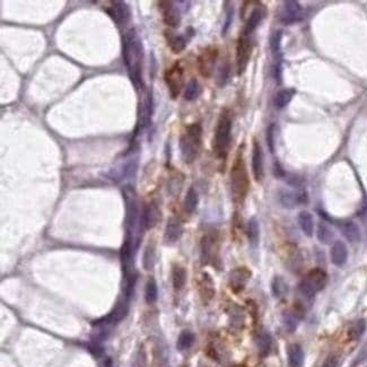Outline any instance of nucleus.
<instances>
[{
    "mask_svg": "<svg viewBox=\"0 0 367 367\" xmlns=\"http://www.w3.org/2000/svg\"><path fill=\"white\" fill-rule=\"evenodd\" d=\"M122 56L135 88L137 90H143L145 88L143 80L144 47L143 41L135 29L128 30L123 35Z\"/></svg>",
    "mask_w": 367,
    "mask_h": 367,
    "instance_id": "f257e3e1",
    "label": "nucleus"
},
{
    "mask_svg": "<svg viewBox=\"0 0 367 367\" xmlns=\"http://www.w3.org/2000/svg\"><path fill=\"white\" fill-rule=\"evenodd\" d=\"M233 116L228 109H224L218 118L213 139V150L219 159L227 157L232 140Z\"/></svg>",
    "mask_w": 367,
    "mask_h": 367,
    "instance_id": "f03ea898",
    "label": "nucleus"
},
{
    "mask_svg": "<svg viewBox=\"0 0 367 367\" xmlns=\"http://www.w3.org/2000/svg\"><path fill=\"white\" fill-rule=\"evenodd\" d=\"M203 146V127L200 123H192L188 126L180 137L181 158L186 164H192L198 158Z\"/></svg>",
    "mask_w": 367,
    "mask_h": 367,
    "instance_id": "7ed1b4c3",
    "label": "nucleus"
},
{
    "mask_svg": "<svg viewBox=\"0 0 367 367\" xmlns=\"http://www.w3.org/2000/svg\"><path fill=\"white\" fill-rule=\"evenodd\" d=\"M231 190L233 198L236 203H242L246 198L250 190V178L241 147L237 151L231 169Z\"/></svg>",
    "mask_w": 367,
    "mask_h": 367,
    "instance_id": "20e7f679",
    "label": "nucleus"
},
{
    "mask_svg": "<svg viewBox=\"0 0 367 367\" xmlns=\"http://www.w3.org/2000/svg\"><path fill=\"white\" fill-rule=\"evenodd\" d=\"M328 283V274L320 268L312 269L306 277L301 282L300 292L306 298H313L316 293L323 290Z\"/></svg>",
    "mask_w": 367,
    "mask_h": 367,
    "instance_id": "39448f33",
    "label": "nucleus"
},
{
    "mask_svg": "<svg viewBox=\"0 0 367 367\" xmlns=\"http://www.w3.org/2000/svg\"><path fill=\"white\" fill-rule=\"evenodd\" d=\"M164 80L171 98L173 100L177 99L183 88V85H185V70H183L180 62H175L165 71Z\"/></svg>",
    "mask_w": 367,
    "mask_h": 367,
    "instance_id": "423d86ee",
    "label": "nucleus"
},
{
    "mask_svg": "<svg viewBox=\"0 0 367 367\" xmlns=\"http://www.w3.org/2000/svg\"><path fill=\"white\" fill-rule=\"evenodd\" d=\"M123 198H125L126 203V234L132 235L131 231L135 228L139 217L138 203H137V197L134 189H131L130 187H126L123 190Z\"/></svg>",
    "mask_w": 367,
    "mask_h": 367,
    "instance_id": "0eeeda50",
    "label": "nucleus"
},
{
    "mask_svg": "<svg viewBox=\"0 0 367 367\" xmlns=\"http://www.w3.org/2000/svg\"><path fill=\"white\" fill-rule=\"evenodd\" d=\"M252 50H253V44L251 42L250 36L241 34L236 44V71L238 76L243 75L249 66Z\"/></svg>",
    "mask_w": 367,
    "mask_h": 367,
    "instance_id": "6e6552de",
    "label": "nucleus"
},
{
    "mask_svg": "<svg viewBox=\"0 0 367 367\" xmlns=\"http://www.w3.org/2000/svg\"><path fill=\"white\" fill-rule=\"evenodd\" d=\"M218 53V49L216 47H207L199 54L197 65H198V70L201 76L205 78L213 76L215 68H216Z\"/></svg>",
    "mask_w": 367,
    "mask_h": 367,
    "instance_id": "1a4fd4ad",
    "label": "nucleus"
},
{
    "mask_svg": "<svg viewBox=\"0 0 367 367\" xmlns=\"http://www.w3.org/2000/svg\"><path fill=\"white\" fill-rule=\"evenodd\" d=\"M107 13L118 26H126L131 18L130 7L125 2H112Z\"/></svg>",
    "mask_w": 367,
    "mask_h": 367,
    "instance_id": "9d476101",
    "label": "nucleus"
},
{
    "mask_svg": "<svg viewBox=\"0 0 367 367\" xmlns=\"http://www.w3.org/2000/svg\"><path fill=\"white\" fill-rule=\"evenodd\" d=\"M173 2H159L158 8L163 15V21L167 26L176 29L181 23L180 7L175 6Z\"/></svg>",
    "mask_w": 367,
    "mask_h": 367,
    "instance_id": "9b49d317",
    "label": "nucleus"
},
{
    "mask_svg": "<svg viewBox=\"0 0 367 367\" xmlns=\"http://www.w3.org/2000/svg\"><path fill=\"white\" fill-rule=\"evenodd\" d=\"M279 201L285 208L293 209L307 203V194L304 191L282 190L279 194Z\"/></svg>",
    "mask_w": 367,
    "mask_h": 367,
    "instance_id": "f8f14e48",
    "label": "nucleus"
},
{
    "mask_svg": "<svg viewBox=\"0 0 367 367\" xmlns=\"http://www.w3.org/2000/svg\"><path fill=\"white\" fill-rule=\"evenodd\" d=\"M265 14H267V9L263 6V5H259L256 6L253 11L251 12V14L247 17L246 23L244 27H243V31L241 34H244L247 36H251V34L254 33V31L258 29L259 25L261 24V22L263 21V18L265 17Z\"/></svg>",
    "mask_w": 367,
    "mask_h": 367,
    "instance_id": "ddd939ff",
    "label": "nucleus"
},
{
    "mask_svg": "<svg viewBox=\"0 0 367 367\" xmlns=\"http://www.w3.org/2000/svg\"><path fill=\"white\" fill-rule=\"evenodd\" d=\"M303 17V9L301 4L295 0H288L284 3V8L281 15V21L285 24H292L301 21Z\"/></svg>",
    "mask_w": 367,
    "mask_h": 367,
    "instance_id": "4468645a",
    "label": "nucleus"
},
{
    "mask_svg": "<svg viewBox=\"0 0 367 367\" xmlns=\"http://www.w3.org/2000/svg\"><path fill=\"white\" fill-rule=\"evenodd\" d=\"M252 172H253L254 180L261 182L264 175V164H263V151L258 140L253 141V148H252Z\"/></svg>",
    "mask_w": 367,
    "mask_h": 367,
    "instance_id": "2eb2a0df",
    "label": "nucleus"
},
{
    "mask_svg": "<svg viewBox=\"0 0 367 367\" xmlns=\"http://www.w3.org/2000/svg\"><path fill=\"white\" fill-rule=\"evenodd\" d=\"M201 261L203 263L207 264L215 260L218 251L217 240L212 234H207L201 240Z\"/></svg>",
    "mask_w": 367,
    "mask_h": 367,
    "instance_id": "dca6fc26",
    "label": "nucleus"
},
{
    "mask_svg": "<svg viewBox=\"0 0 367 367\" xmlns=\"http://www.w3.org/2000/svg\"><path fill=\"white\" fill-rule=\"evenodd\" d=\"M250 278L251 271L249 269L244 267L236 268L229 273V286H231L233 292H242L245 288L247 282L250 281Z\"/></svg>",
    "mask_w": 367,
    "mask_h": 367,
    "instance_id": "f3484780",
    "label": "nucleus"
},
{
    "mask_svg": "<svg viewBox=\"0 0 367 367\" xmlns=\"http://www.w3.org/2000/svg\"><path fill=\"white\" fill-rule=\"evenodd\" d=\"M160 219V210L157 204L155 201L147 204L144 208L143 215H141V220L146 229L154 228L158 224Z\"/></svg>",
    "mask_w": 367,
    "mask_h": 367,
    "instance_id": "a211bd4d",
    "label": "nucleus"
},
{
    "mask_svg": "<svg viewBox=\"0 0 367 367\" xmlns=\"http://www.w3.org/2000/svg\"><path fill=\"white\" fill-rule=\"evenodd\" d=\"M183 233V225L176 217H171L167 220L164 232V240L166 243H175L180 240Z\"/></svg>",
    "mask_w": 367,
    "mask_h": 367,
    "instance_id": "6ab92c4d",
    "label": "nucleus"
},
{
    "mask_svg": "<svg viewBox=\"0 0 367 367\" xmlns=\"http://www.w3.org/2000/svg\"><path fill=\"white\" fill-rule=\"evenodd\" d=\"M330 256H331V261L334 265L342 267L348 259V249L345 243L342 241L334 242L331 247V252H330Z\"/></svg>",
    "mask_w": 367,
    "mask_h": 367,
    "instance_id": "aec40b11",
    "label": "nucleus"
},
{
    "mask_svg": "<svg viewBox=\"0 0 367 367\" xmlns=\"http://www.w3.org/2000/svg\"><path fill=\"white\" fill-rule=\"evenodd\" d=\"M165 38H166L167 44L173 53H181L186 49L188 40L183 35L175 34L172 31H165Z\"/></svg>",
    "mask_w": 367,
    "mask_h": 367,
    "instance_id": "412c9836",
    "label": "nucleus"
},
{
    "mask_svg": "<svg viewBox=\"0 0 367 367\" xmlns=\"http://www.w3.org/2000/svg\"><path fill=\"white\" fill-rule=\"evenodd\" d=\"M340 229L348 241L350 243H358L361 238L360 229L358 225L354 222H345L340 225Z\"/></svg>",
    "mask_w": 367,
    "mask_h": 367,
    "instance_id": "4be33fe9",
    "label": "nucleus"
},
{
    "mask_svg": "<svg viewBox=\"0 0 367 367\" xmlns=\"http://www.w3.org/2000/svg\"><path fill=\"white\" fill-rule=\"evenodd\" d=\"M127 313H128V301L122 300L118 303L117 306L114 307V310L104 319V321L107 323L116 324L125 319Z\"/></svg>",
    "mask_w": 367,
    "mask_h": 367,
    "instance_id": "5701e85b",
    "label": "nucleus"
},
{
    "mask_svg": "<svg viewBox=\"0 0 367 367\" xmlns=\"http://www.w3.org/2000/svg\"><path fill=\"white\" fill-rule=\"evenodd\" d=\"M140 109H141L140 127L144 129L147 126H149V123L151 121V112H153V102H151V96L149 95V93H146L145 99L143 102H141Z\"/></svg>",
    "mask_w": 367,
    "mask_h": 367,
    "instance_id": "b1692460",
    "label": "nucleus"
},
{
    "mask_svg": "<svg viewBox=\"0 0 367 367\" xmlns=\"http://www.w3.org/2000/svg\"><path fill=\"white\" fill-rule=\"evenodd\" d=\"M297 220H298V224H300L303 233H304L306 236L311 237L312 235H313L314 222H313V217H312V215L309 212H306V210H304V212H301L300 214H298Z\"/></svg>",
    "mask_w": 367,
    "mask_h": 367,
    "instance_id": "393cba45",
    "label": "nucleus"
},
{
    "mask_svg": "<svg viewBox=\"0 0 367 367\" xmlns=\"http://www.w3.org/2000/svg\"><path fill=\"white\" fill-rule=\"evenodd\" d=\"M288 359L292 367H303L304 364V351L300 345H292L288 348Z\"/></svg>",
    "mask_w": 367,
    "mask_h": 367,
    "instance_id": "a878e982",
    "label": "nucleus"
},
{
    "mask_svg": "<svg viewBox=\"0 0 367 367\" xmlns=\"http://www.w3.org/2000/svg\"><path fill=\"white\" fill-rule=\"evenodd\" d=\"M294 94H295V90L293 88H285L279 90L276 96H274V107L279 110L286 108L293 100Z\"/></svg>",
    "mask_w": 367,
    "mask_h": 367,
    "instance_id": "bb28decb",
    "label": "nucleus"
},
{
    "mask_svg": "<svg viewBox=\"0 0 367 367\" xmlns=\"http://www.w3.org/2000/svg\"><path fill=\"white\" fill-rule=\"evenodd\" d=\"M155 259H156V244L154 241H150L146 246L143 256V265L145 270L149 271V270L153 269L155 264Z\"/></svg>",
    "mask_w": 367,
    "mask_h": 367,
    "instance_id": "cd10ccee",
    "label": "nucleus"
},
{
    "mask_svg": "<svg viewBox=\"0 0 367 367\" xmlns=\"http://www.w3.org/2000/svg\"><path fill=\"white\" fill-rule=\"evenodd\" d=\"M172 283L175 291H181L187 283V271L185 268L176 265L172 272Z\"/></svg>",
    "mask_w": 367,
    "mask_h": 367,
    "instance_id": "c85d7f7f",
    "label": "nucleus"
},
{
    "mask_svg": "<svg viewBox=\"0 0 367 367\" xmlns=\"http://www.w3.org/2000/svg\"><path fill=\"white\" fill-rule=\"evenodd\" d=\"M271 288L273 295L278 298H284L287 296L288 292H290V288H288L287 283L283 277H274L271 283Z\"/></svg>",
    "mask_w": 367,
    "mask_h": 367,
    "instance_id": "c756f323",
    "label": "nucleus"
},
{
    "mask_svg": "<svg viewBox=\"0 0 367 367\" xmlns=\"http://www.w3.org/2000/svg\"><path fill=\"white\" fill-rule=\"evenodd\" d=\"M201 93V87L199 85L198 80L196 78H192L190 81L188 82L185 89V100L192 102V101H196L199 98Z\"/></svg>",
    "mask_w": 367,
    "mask_h": 367,
    "instance_id": "7c9ffc66",
    "label": "nucleus"
},
{
    "mask_svg": "<svg viewBox=\"0 0 367 367\" xmlns=\"http://www.w3.org/2000/svg\"><path fill=\"white\" fill-rule=\"evenodd\" d=\"M246 234L247 237H249L250 243L253 246H255L258 244L259 242V236H260V228H259V223L256 218H251L247 223V227H246Z\"/></svg>",
    "mask_w": 367,
    "mask_h": 367,
    "instance_id": "2f4dec72",
    "label": "nucleus"
},
{
    "mask_svg": "<svg viewBox=\"0 0 367 367\" xmlns=\"http://www.w3.org/2000/svg\"><path fill=\"white\" fill-rule=\"evenodd\" d=\"M198 206V194L194 187H191L187 192L185 198V210L187 214H194Z\"/></svg>",
    "mask_w": 367,
    "mask_h": 367,
    "instance_id": "473e14b6",
    "label": "nucleus"
},
{
    "mask_svg": "<svg viewBox=\"0 0 367 367\" xmlns=\"http://www.w3.org/2000/svg\"><path fill=\"white\" fill-rule=\"evenodd\" d=\"M365 330H366L365 320L363 319L357 320L350 325L349 330H348V338H349L350 340H357V339H359L363 336Z\"/></svg>",
    "mask_w": 367,
    "mask_h": 367,
    "instance_id": "72a5a7b5",
    "label": "nucleus"
},
{
    "mask_svg": "<svg viewBox=\"0 0 367 367\" xmlns=\"http://www.w3.org/2000/svg\"><path fill=\"white\" fill-rule=\"evenodd\" d=\"M194 342H195V334L191 331L186 330V331H182L180 333V336H178L176 347L178 350L183 351L189 349V348L194 345Z\"/></svg>",
    "mask_w": 367,
    "mask_h": 367,
    "instance_id": "f704fd0d",
    "label": "nucleus"
},
{
    "mask_svg": "<svg viewBox=\"0 0 367 367\" xmlns=\"http://www.w3.org/2000/svg\"><path fill=\"white\" fill-rule=\"evenodd\" d=\"M316 236H318V240L323 243V244H329L333 240V232L331 231L327 224L320 223L318 226V231H316Z\"/></svg>",
    "mask_w": 367,
    "mask_h": 367,
    "instance_id": "c9c22d12",
    "label": "nucleus"
},
{
    "mask_svg": "<svg viewBox=\"0 0 367 367\" xmlns=\"http://www.w3.org/2000/svg\"><path fill=\"white\" fill-rule=\"evenodd\" d=\"M157 297H158L157 284H156L155 279L150 278L146 284V291H145L146 302L148 303V304H154V303L157 301Z\"/></svg>",
    "mask_w": 367,
    "mask_h": 367,
    "instance_id": "e433bc0d",
    "label": "nucleus"
},
{
    "mask_svg": "<svg viewBox=\"0 0 367 367\" xmlns=\"http://www.w3.org/2000/svg\"><path fill=\"white\" fill-rule=\"evenodd\" d=\"M200 291H201V295H203L204 298H208V300H212L214 294H215V290H214V284L212 282V278H210L208 274H204L203 281H201V285H200Z\"/></svg>",
    "mask_w": 367,
    "mask_h": 367,
    "instance_id": "4c0bfd02",
    "label": "nucleus"
},
{
    "mask_svg": "<svg viewBox=\"0 0 367 367\" xmlns=\"http://www.w3.org/2000/svg\"><path fill=\"white\" fill-rule=\"evenodd\" d=\"M258 346L261 354L265 356L269 354L270 348H271V338H270L267 332H261L258 337Z\"/></svg>",
    "mask_w": 367,
    "mask_h": 367,
    "instance_id": "58836bf2",
    "label": "nucleus"
},
{
    "mask_svg": "<svg viewBox=\"0 0 367 367\" xmlns=\"http://www.w3.org/2000/svg\"><path fill=\"white\" fill-rule=\"evenodd\" d=\"M229 73H231V66H229V63L226 61V62H224L219 68V71L217 75V85L218 86L222 87L226 84L228 78H229Z\"/></svg>",
    "mask_w": 367,
    "mask_h": 367,
    "instance_id": "ea45409f",
    "label": "nucleus"
},
{
    "mask_svg": "<svg viewBox=\"0 0 367 367\" xmlns=\"http://www.w3.org/2000/svg\"><path fill=\"white\" fill-rule=\"evenodd\" d=\"M282 39H283L282 31H276L271 35V38H270V48H271V51L274 56H279V52H281Z\"/></svg>",
    "mask_w": 367,
    "mask_h": 367,
    "instance_id": "a19ab883",
    "label": "nucleus"
},
{
    "mask_svg": "<svg viewBox=\"0 0 367 367\" xmlns=\"http://www.w3.org/2000/svg\"><path fill=\"white\" fill-rule=\"evenodd\" d=\"M132 367H147V356L144 348H140V350L137 352Z\"/></svg>",
    "mask_w": 367,
    "mask_h": 367,
    "instance_id": "79ce46f5",
    "label": "nucleus"
},
{
    "mask_svg": "<svg viewBox=\"0 0 367 367\" xmlns=\"http://www.w3.org/2000/svg\"><path fill=\"white\" fill-rule=\"evenodd\" d=\"M284 323H285V327L288 331L293 332L297 327V320L295 318V315L292 313H286L284 315Z\"/></svg>",
    "mask_w": 367,
    "mask_h": 367,
    "instance_id": "37998d69",
    "label": "nucleus"
},
{
    "mask_svg": "<svg viewBox=\"0 0 367 367\" xmlns=\"http://www.w3.org/2000/svg\"><path fill=\"white\" fill-rule=\"evenodd\" d=\"M267 141H268L269 149L271 150V153H273L274 151V125L269 126V128H268Z\"/></svg>",
    "mask_w": 367,
    "mask_h": 367,
    "instance_id": "c03bdc74",
    "label": "nucleus"
},
{
    "mask_svg": "<svg viewBox=\"0 0 367 367\" xmlns=\"http://www.w3.org/2000/svg\"><path fill=\"white\" fill-rule=\"evenodd\" d=\"M226 14H227V20H226V22H225V26H224V30H223V34L224 35L226 34L228 27H229V25H231V22H232V18H233V8L232 7H226Z\"/></svg>",
    "mask_w": 367,
    "mask_h": 367,
    "instance_id": "a18cd8bd",
    "label": "nucleus"
},
{
    "mask_svg": "<svg viewBox=\"0 0 367 367\" xmlns=\"http://www.w3.org/2000/svg\"><path fill=\"white\" fill-rule=\"evenodd\" d=\"M338 365V358L337 356L330 355L327 359L324 360L322 367H337Z\"/></svg>",
    "mask_w": 367,
    "mask_h": 367,
    "instance_id": "49530a36",
    "label": "nucleus"
},
{
    "mask_svg": "<svg viewBox=\"0 0 367 367\" xmlns=\"http://www.w3.org/2000/svg\"><path fill=\"white\" fill-rule=\"evenodd\" d=\"M90 351L93 352V354H94L95 356H98V357L103 354V349H102V347H101L100 345H98V343H94V345H91V346H90Z\"/></svg>",
    "mask_w": 367,
    "mask_h": 367,
    "instance_id": "de8ad7c7",
    "label": "nucleus"
},
{
    "mask_svg": "<svg viewBox=\"0 0 367 367\" xmlns=\"http://www.w3.org/2000/svg\"><path fill=\"white\" fill-rule=\"evenodd\" d=\"M104 367H112V365H111V360L108 359L107 361H105V365H104Z\"/></svg>",
    "mask_w": 367,
    "mask_h": 367,
    "instance_id": "09e8293b",
    "label": "nucleus"
}]
</instances>
